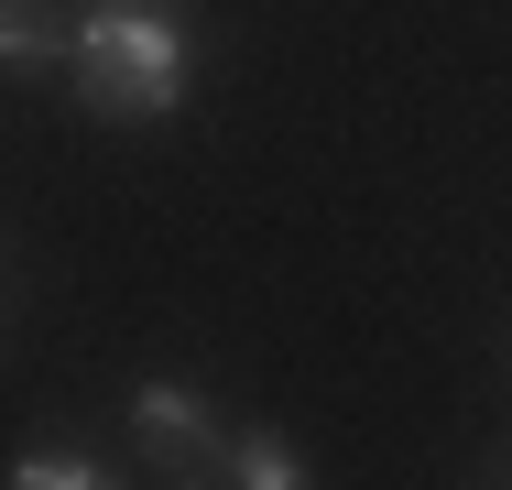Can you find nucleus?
I'll return each mask as SVG.
<instances>
[{"label": "nucleus", "instance_id": "7", "mask_svg": "<svg viewBox=\"0 0 512 490\" xmlns=\"http://www.w3.org/2000/svg\"><path fill=\"white\" fill-rule=\"evenodd\" d=\"M175 490H207V480H175Z\"/></svg>", "mask_w": 512, "mask_h": 490}, {"label": "nucleus", "instance_id": "4", "mask_svg": "<svg viewBox=\"0 0 512 490\" xmlns=\"http://www.w3.org/2000/svg\"><path fill=\"white\" fill-rule=\"evenodd\" d=\"M11 490H109V469H99V458H22Z\"/></svg>", "mask_w": 512, "mask_h": 490}, {"label": "nucleus", "instance_id": "1", "mask_svg": "<svg viewBox=\"0 0 512 490\" xmlns=\"http://www.w3.org/2000/svg\"><path fill=\"white\" fill-rule=\"evenodd\" d=\"M66 77L99 120H175L186 109V33L164 11H88Z\"/></svg>", "mask_w": 512, "mask_h": 490}, {"label": "nucleus", "instance_id": "5", "mask_svg": "<svg viewBox=\"0 0 512 490\" xmlns=\"http://www.w3.org/2000/svg\"><path fill=\"white\" fill-rule=\"evenodd\" d=\"M0 44H11V77H33V66H55V55H77V33H44L33 11H11V33H0Z\"/></svg>", "mask_w": 512, "mask_h": 490}, {"label": "nucleus", "instance_id": "6", "mask_svg": "<svg viewBox=\"0 0 512 490\" xmlns=\"http://www.w3.org/2000/svg\"><path fill=\"white\" fill-rule=\"evenodd\" d=\"M109 11H153V0H109Z\"/></svg>", "mask_w": 512, "mask_h": 490}, {"label": "nucleus", "instance_id": "3", "mask_svg": "<svg viewBox=\"0 0 512 490\" xmlns=\"http://www.w3.org/2000/svg\"><path fill=\"white\" fill-rule=\"evenodd\" d=\"M229 480L240 490H306V458H295L273 425H240V436H229Z\"/></svg>", "mask_w": 512, "mask_h": 490}, {"label": "nucleus", "instance_id": "2", "mask_svg": "<svg viewBox=\"0 0 512 490\" xmlns=\"http://www.w3.org/2000/svg\"><path fill=\"white\" fill-rule=\"evenodd\" d=\"M131 436H142L175 480H218V469H229V425H218L186 382H142L131 392Z\"/></svg>", "mask_w": 512, "mask_h": 490}]
</instances>
